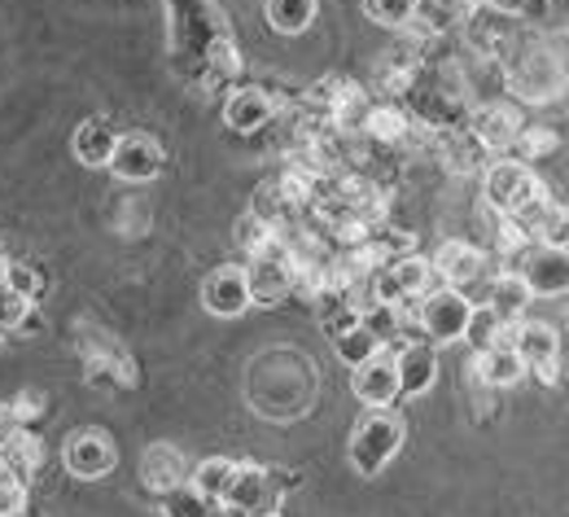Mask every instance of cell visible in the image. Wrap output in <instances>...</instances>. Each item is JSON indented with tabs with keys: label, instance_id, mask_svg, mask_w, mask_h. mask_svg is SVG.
Returning <instances> with one entry per match:
<instances>
[{
	"label": "cell",
	"instance_id": "obj_33",
	"mask_svg": "<svg viewBox=\"0 0 569 517\" xmlns=\"http://www.w3.org/2000/svg\"><path fill=\"white\" fill-rule=\"evenodd\" d=\"M27 509V483L0 465V517H18Z\"/></svg>",
	"mask_w": 569,
	"mask_h": 517
},
{
	"label": "cell",
	"instance_id": "obj_30",
	"mask_svg": "<svg viewBox=\"0 0 569 517\" xmlns=\"http://www.w3.org/2000/svg\"><path fill=\"white\" fill-rule=\"evenodd\" d=\"M329 347L342 356V365H363L368 356H377V351H381V347L368 338V329H363L359 320L356 325H347L342 334H333V338H329Z\"/></svg>",
	"mask_w": 569,
	"mask_h": 517
},
{
	"label": "cell",
	"instance_id": "obj_25",
	"mask_svg": "<svg viewBox=\"0 0 569 517\" xmlns=\"http://www.w3.org/2000/svg\"><path fill=\"white\" fill-rule=\"evenodd\" d=\"M478 377H482V386H517L521 377H526V365H521V356L512 351V347H491V351H478Z\"/></svg>",
	"mask_w": 569,
	"mask_h": 517
},
{
	"label": "cell",
	"instance_id": "obj_3",
	"mask_svg": "<svg viewBox=\"0 0 569 517\" xmlns=\"http://www.w3.org/2000/svg\"><path fill=\"white\" fill-rule=\"evenodd\" d=\"M284 487H293V474L263 469V465L246 460V465H237V469H232V483H228V491H223V505L241 509L246 517L277 514Z\"/></svg>",
	"mask_w": 569,
	"mask_h": 517
},
{
	"label": "cell",
	"instance_id": "obj_34",
	"mask_svg": "<svg viewBox=\"0 0 569 517\" xmlns=\"http://www.w3.org/2000/svg\"><path fill=\"white\" fill-rule=\"evenodd\" d=\"M36 311V302H27V298L9 295V290H0V329H22V320Z\"/></svg>",
	"mask_w": 569,
	"mask_h": 517
},
{
	"label": "cell",
	"instance_id": "obj_5",
	"mask_svg": "<svg viewBox=\"0 0 569 517\" xmlns=\"http://www.w3.org/2000/svg\"><path fill=\"white\" fill-rule=\"evenodd\" d=\"M469 311H473V302L465 298V290L438 286V290L421 295V307H417V325L426 329L429 342H456V338H465Z\"/></svg>",
	"mask_w": 569,
	"mask_h": 517
},
{
	"label": "cell",
	"instance_id": "obj_23",
	"mask_svg": "<svg viewBox=\"0 0 569 517\" xmlns=\"http://www.w3.org/2000/svg\"><path fill=\"white\" fill-rule=\"evenodd\" d=\"M512 325L517 320H503L496 316L487 302L469 311V325H465V338L473 342V351H491V347H512Z\"/></svg>",
	"mask_w": 569,
	"mask_h": 517
},
{
	"label": "cell",
	"instance_id": "obj_31",
	"mask_svg": "<svg viewBox=\"0 0 569 517\" xmlns=\"http://www.w3.org/2000/svg\"><path fill=\"white\" fill-rule=\"evenodd\" d=\"M162 514L167 517H211V500H202L189 483L162 491Z\"/></svg>",
	"mask_w": 569,
	"mask_h": 517
},
{
	"label": "cell",
	"instance_id": "obj_8",
	"mask_svg": "<svg viewBox=\"0 0 569 517\" xmlns=\"http://www.w3.org/2000/svg\"><path fill=\"white\" fill-rule=\"evenodd\" d=\"M487 264H491L487 250H478L473 241H442V246L433 250V259H429L433 281H438V286H451V290H469V286L487 281V277H491Z\"/></svg>",
	"mask_w": 569,
	"mask_h": 517
},
{
	"label": "cell",
	"instance_id": "obj_18",
	"mask_svg": "<svg viewBox=\"0 0 569 517\" xmlns=\"http://www.w3.org/2000/svg\"><path fill=\"white\" fill-rule=\"evenodd\" d=\"M395 372H399V395H426L438 377V351L433 342H403L395 347Z\"/></svg>",
	"mask_w": 569,
	"mask_h": 517
},
{
	"label": "cell",
	"instance_id": "obj_10",
	"mask_svg": "<svg viewBox=\"0 0 569 517\" xmlns=\"http://www.w3.org/2000/svg\"><path fill=\"white\" fill-rule=\"evenodd\" d=\"M521 264H512V272L526 281L530 295H566L569 286V264H566V250H552V246H526L517 255Z\"/></svg>",
	"mask_w": 569,
	"mask_h": 517
},
{
	"label": "cell",
	"instance_id": "obj_20",
	"mask_svg": "<svg viewBox=\"0 0 569 517\" xmlns=\"http://www.w3.org/2000/svg\"><path fill=\"white\" fill-rule=\"evenodd\" d=\"M0 465L13 469L22 483H31V478L44 469V439H40L31 426H13V430L0 439Z\"/></svg>",
	"mask_w": 569,
	"mask_h": 517
},
{
	"label": "cell",
	"instance_id": "obj_37",
	"mask_svg": "<svg viewBox=\"0 0 569 517\" xmlns=\"http://www.w3.org/2000/svg\"><path fill=\"white\" fill-rule=\"evenodd\" d=\"M4 268H9V259L0 255V290H4Z\"/></svg>",
	"mask_w": 569,
	"mask_h": 517
},
{
	"label": "cell",
	"instance_id": "obj_2",
	"mask_svg": "<svg viewBox=\"0 0 569 517\" xmlns=\"http://www.w3.org/2000/svg\"><path fill=\"white\" fill-rule=\"evenodd\" d=\"M403 435H408V426H403L399 412H390V408H368V417L359 421L356 435H351V469L363 474V478H377V474L399 456Z\"/></svg>",
	"mask_w": 569,
	"mask_h": 517
},
{
	"label": "cell",
	"instance_id": "obj_19",
	"mask_svg": "<svg viewBox=\"0 0 569 517\" xmlns=\"http://www.w3.org/2000/svg\"><path fill=\"white\" fill-rule=\"evenodd\" d=\"M189 460H184V451L171 444H153L149 451L141 456V478L149 491H171V487H180V483H189Z\"/></svg>",
	"mask_w": 569,
	"mask_h": 517
},
{
	"label": "cell",
	"instance_id": "obj_32",
	"mask_svg": "<svg viewBox=\"0 0 569 517\" xmlns=\"http://www.w3.org/2000/svg\"><path fill=\"white\" fill-rule=\"evenodd\" d=\"M412 9H417V0H363V13L377 27H390V31L408 27L412 22Z\"/></svg>",
	"mask_w": 569,
	"mask_h": 517
},
{
	"label": "cell",
	"instance_id": "obj_16",
	"mask_svg": "<svg viewBox=\"0 0 569 517\" xmlns=\"http://www.w3.org/2000/svg\"><path fill=\"white\" fill-rule=\"evenodd\" d=\"M272 92L268 88H237V92H228V101H223V123L232 128V132H241V137H250V132H263L268 123H272Z\"/></svg>",
	"mask_w": 569,
	"mask_h": 517
},
{
	"label": "cell",
	"instance_id": "obj_17",
	"mask_svg": "<svg viewBox=\"0 0 569 517\" xmlns=\"http://www.w3.org/2000/svg\"><path fill=\"white\" fill-rule=\"evenodd\" d=\"M429 149L442 158L447 171H460V176H473V171L487 167V149L469 137L465 123H460V128H438V132L429 137Z\"/></svg>",
	"mask_w": 569,
	"mask_h": 517
},
{
	"label": "cell",
	"instance_id": "obj_7",
	"mask_svg": "<svg viewBox=\"0 0 569 517\" xmlns=\"http://www.w3.org/2000/svg\"><path fill=\"white\" fill-rule=\"evenodd\" d=\"M106 167H110L119 180H128V185H149V180L162 176V167H167V149L158 146L149 132H128V137L114 141V153H110Z\"/></svg>",
	"mask_w": 569,
	"mask_h": 517
},
{
	"label": "cell",
	"instance_id": "obj_13",
	"mask_svg": "<svg viewBox=\"0 0 569 517\" xmlns=\"http://www.w3.org/2000/svg\"><path fill=\"white\" fill-rule=\"evenodd\" d=\"M351 390L363 408H390L399 399V372H395V351H377L363 365H356Z\"/></svg>",
	"mask_w": 569,
	"mask_h": 517
},
{
	"label": "cell",
	"instance_id": "obj_4",
	"mask_svg": "<svg viewBox=\"0 0 569 517\" xmlns=\"http://www.w3.org/2000/svg\"><path fill=\"white\" fill-rule=\"evenodd\" d=\"M539 193H543V180L526 162H517V158H499V162L487 167V176H482V198H487V207L496 216H517Z\"/></svg>",
	"mask_w": 569,
	"mask_h": 517
},
{
	"label": "cell",
	"instance_id": "obj_29",
	"mask_svg": "<svg viewBox=\"0 0 569 517\" xmlns=\"http://www.w3.org/2000/svg\"><path fill=\"white\" fill-rule=\"evenodd\" d=\"M44 286H49V277L36 268V264H13L9 259V268H4V290L18 298H27V302H40L44 298Z\"/></svg>",
	"mask_w": 569,
	"mask_h": 517
},
{
	"label": "cell",
	"instance_id": "obj_11",
	"mask_svg": "<svg viewBox=\"0 0 569 517\" xmlns=\"http://www.w3.org/2000/svg\"><path fill=\"white\" fill-rule=\"evenodd\" d=\"M114 460H119V451H114V439L106 430H92V426L74 430L71 444H67V469H71L74 478H83V483L106 478L114 469Z\"/></svg>",
	"mask_w": 569,
	"mask_h": 517
},
{
	"label": "cell",
	"instance_id": "obj_38",
	"mask_svg": "<svg viewBox=\"0 0 569 517\" xmlns=\"http://www.w3.org/2000/svg\"><path fill=\"white\" fill-rule=\"evenodd\" d=\"M263 517H281V514H263Z\"/></svg>",
	"mask_w": 569,
	"mask_h": 517
},
{
	"label": "cell",
	"instance_id": "obj_21",
	"mask_svg": "<svg viewBox=\"0 0 569 517\" xmlns=\"http://www.w3.org/2000/svg\"><path fill=\"white\" fill-rule=\"evenodd\" d=\"M114 141H119V132L110 128V119H83V123L74 128L71 149L83 167H106L110 153H114Z\"/></svg>",
	"mask_w": 569,
	"mask_h": 517
},
{
	"label": "cell",
	"instance_id": "obj_36",
	"mask_svg": "<svg viewBox=\"0 0 569 517\" xmlns=\"http://www.w3.org/2000/svg\"><path fill=\"white\" fill-rule=\"evenodd\" d=\"M211 517H246V514H241V509H232V505H223V500H214Z\"/></svg>",
	"mask_w": 569,
	"mask_h": 517
},
{
	"label": "cell",
	"instance_id": "obj_9",
	"mask_svg": "<svg viewBox=\"0 0 569 517\" xmlns=\"http://www.w3.org/2000/svg\"><path fill=\"white\" fill-rule=\"evenodd\" d=\"M465 128H469V137L487 149V153H503V149L512 146V137L526 128V119H521V110L508 106V101H482V106L469 110Z\"/></svg>",
	"mask_w": 569,
	"mask_h": 517
},
{
	"label": "cell",
	"instance_id": "obj_1",
	"mask_svg": "<svg viewBox=\"0 0 569 517\" xmlns=\"http://www.w3.org/2000/svg\"><path fill=\"white\" fill-rule=\"evenodd\" d=\"M499 74L503 88H512L517 101L530 106H548L566 92V58L548 44L543 31H517L499 53Z\"/></svg>",
	"mask_w": 569,
	"mask_h": 517
},
{
	"label": "cell",
	"instance_id": "obj_27",
	"mask_svg": "<svg viewBox=\"0 0 569 517\" xmlns=\"http://www.w3.org/2000/svg\"><path fill=\"white\" fill-rule=\"evenodd\" d=\"M232 241H237V250H241L246 259H259V255H268V250H277V246H281V241H277V232L259 220V216H250V211L237 220Z\"/></svg>",
	"mask_w": 569,
	"mask_h": 517
},
{
	"label": "cell",
	"instance_id": "obj_22",
	"mask_svg": "<svg viewBox=\"0 0 569 517\" xmlns=\"http://www.w3.org/2000/svg\"><path fill=\"white\" fill-rule=\"evenodd\" d=\"M530 290H526V281L512 272V268H503V272H491L487 277V307L503 316V320H517L521 311H526V302H530Z\"/></svg>",
	"mask_w": 569,
	"mask_h": 517
},
{
	"label": "cell",
	"instance_id": "obj_12",
	"mask_svg": "<svg viewBox=\"0 0 569 517\" xmlns=\"http://www.w3.org/2000/svg\"><path fill=\"white\" fill-rule=\"evenodd\" d=\"M246 286H250V302H263V307H272V302L293 295V264H289L284 246L259 255V259H250Z\"/></svg>",
	"mask_w": 569,
	"mask_h": 517
},
{
	"label": "cell",
	"instance_id": "obj_15",
	"mask_svg": "<svg viewBox=\"0 0 569 517\" xmlns=\"http://www.w3.org/2000/svg\"><path fill=\"white\" fill-rule=\"evenodd\" d=\"M202 307L219 316V320H232L250 307V286H246V268L228 264V268H214L211 277L202 281Z\"/></svg>",
	"mask_w": 569,
	"mask_h": 517
},
{
	"label": "cell",
	"instance_id": "obj_26",
	"mask_svg": "<svg viewBox=\"0 0 569 517\" xmlns=\"http://www.w3.org/2000/svg\"><path fill=\"white\" fill-rule=\"evenodd\" d=\"M232 469H237V460H228V456H211V460H202V465H193L189 469V487L202 496V500H223V491H228V483H232Z\"/></svg>",
	"mask_w": 569,
	"mask_h": 517
},
{
	"label": "cell",
	"instance_id": "obj_28",
	"mask_svg": "<svg viewBox=\"0 0 569 517\" xmlns=\"http://www.w3.org/2000/svg\"><path fill=\"white\" fill-rule=\"evenodd\" d=\"M512 153H517V162H539V158H552L557 149H561V137L552 132V128H521L517 137H512Z\"/></svg>",
	"mask_w": 569,
	"mask_h": 517
},
{
	"label": "cell",
	"instance_id": "obj_35",
	"mask_svg": "<svg viewBox=\"0 0 569 517\" xmlns=\"http://www.w3.org/2000/svg\"><path fill=\"white\" fill-rule=\"evenodd\" d=\"M13 426H18V421H13V412H9V404H0V439H4V435H9Z\"/></svg>",
	"mask_w": 569,
	"mask_h": 517
},
{
	"label": "cell",
	"instance_id": "obj_6",
	"mask_svg": "<svg viewBox=\"0 0 569 517\" xmlns=\"http://www.w3.org/2000/svg\"><path fill=\"white\" fill-rule=\"evenodd\" d=\"M512 351L521 356L526 369H535L548 386L561 381V334L543 320H521L512 325Z\"/></svg>",
	"mask_w": 569,
	"mask_h": 517
},
{
	"label": "cell",
	"instance_id": "obj_24",
	"mask_svg": "<svg viewBox=\"0 0 569 517\" xmlns=\"http://www.w3.org/2000/svg\"><path fill=\"white\" fill-rule=\"evenodd\" d=\"M316 9H320V0H263V18L281 36H302L316 22Z\"/></svg>",
	"mask_w": 569,
	"mask_h": 517
},
{
	"label": "cell",
	"instance_id": "obj_14",
	"mask_svg": "<svg viewBox=\"0 0 569 517\" xmlns=\"http://www.w3.org/2000/svg\"><path fill=\"white\" fill-rule=\"evenodd\" d=\"M512 220L521 223V232L530 237V246H552V250H566V207L552 202V193L543 189L535 202H526Z\"/></svg>",
	"mask_w": 569,
	"mask_h": 517
}]
</instances>
